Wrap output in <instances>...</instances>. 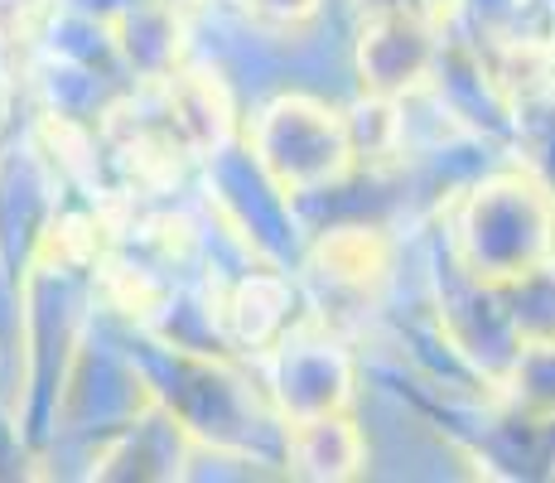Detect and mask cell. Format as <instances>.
Here are the masks:
<instances>
[{
	"label": "cell",
	"instance_id": "cell-1",
	"mask_svg": "<svg viewBox=\"0 0 555 483\" xmlns=\"http://www.w3.org/2000/svg\"><path fill=\"white\" fill-rule=\"evenodd\" d=\"M256 145H261V165L285 189L334 185L353 160L348 126L309 97H281L266 106L261 126H256Z\"/></svg>",
	"mask_w": 555,
	"mask_h": 483
},
{
	"label": "cell",
	"instance_id": "cell-2",
	"mask_svg": "<svg viewBox=\"0 0 555 483\" xmlns=\"http://www.w3.org/2000/svg\"><path fill=\"white\" fill-rule=\"evenodd\" d=\"M531 189H521L517 179H498V185L478 189L474 208L464 223V242L474 246V262L488 266V276H527L531 256L541 252V242L517 238L512 228H546V223L531 213Z\"/></svg>",
	"mask_w": 555,
	"mask_h": 483
},
{
	"label": "cell",
	"instance_id": "cell-3",
	"mask_svg": "<svg viewBox=\"0 0 555 483\" xmlns=\"http://www.w3.org/2000/svg\"><path fill=\"white\" fill-rule=\"evenodd\" d=\"M362 465V435L338 411L305 416L291 435V469L305 479H348Z\"/></svg>",
	"mask_w": 555,
	"mask_h": 483
},
{
	"label": "cell",
	"instance_id": "cell-4",
	"mask_svg": "<svg viewBox=\"0 0 555 483\" xmlns=\"http://www.w3.org/2000/svg\"><path fill=\"white\" fill-rule=\"evenodd\" d=\"M247 15L266 20V25H300L319 10V0H242Z\"/></svg>",
	"mask_w": 555,
	"mask_h": 483
}]
</instances>
